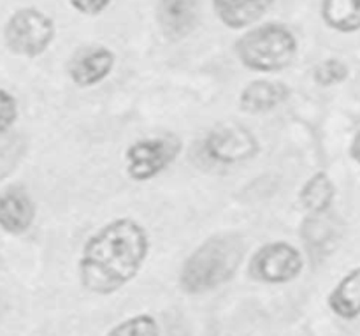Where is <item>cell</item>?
<instances>
[{"label":"cell","instance_id":"obj_1","mask_svg":"<svg viewBox=\"0 0 360 336\" xmlns=\"http://www.w3.org/2000/svg\"><path fill=\"white\" fill-rule=\"evenodd\" d=\"M150 252L144 225L122 217L102 225L84 242L77 277L84 291L111 296L136 278Z\"/></svg>","mask_w":360,"mask_h":336},{"label":"cell","instance_id":"obj_2","mask_svg":"<svg viewBox=\"0 0 360 336\" xmlns=\"http://www.w3.org/2000/svg\"><path fill=\"white\" fill-rule=\"evenodd\" d=\"M245 257L241 235L224 232L197 247L179 270V287L186 294H206L232 280Z\"/></svg>","mask_w":360,"mask_h":336},{"label":"cell","instance_id":"obj_3","mask_svg":"<svg viewBox=\"0 0 360 336\" xmlns=\"http://www.w3.org/2000/svg\"><path fill=\"white\" fill-rule=\"evenodd\" d=\"M234 51L246 69L255 73H278L294 62L299 41L290 27L269 21L243 34L236 41Z\"/></svg>","mask_w":360,"mask_h":336},{"label":"cell","instance_id":"obj_4","mask_svg":"<svg viewBox=\"0 0 360 336\" xmlns=\"http://www.w3.org/2000/svg\"><path fill=\"white\" fill-rule=\"evenodd\" d=\"M55 35V20L37 7H20L4 25V42L7 49L25 58H37L48 51Z\"/></svg>","mask_w":360,"mask_h":336},{"label":"cell","instance_id":"obj_5","mask_svg":"<svg viewBox=\"0 0 360 336\" xmlns=\"http://www.w3.org/2000/svg\"><path fill=\"white\" fill-rule=\"evenodd\" d=\"M181 151L176 136H158L137 139L125 150L127 175L134 182H148L164 173Z\"/></svg>","mask_w":360,"mask_h":336},{"label":"cell","instance_id":"obj_6","mask_svg":"<svg viewBox=\"0 0 360 336\" xmlns=\"http://www.w3.org/2000/svg\"><path fill=\"white\" fill-rule=\"evenodd\" d=\"M304 270V257L292 243L273 242L260 247L250 259L248 275L255 282L281 285L295 280Z\"/></svg>","mask_w":360,"mask_h":336},{"label":"cell","instance_id":"obj_7","mask_svg":"<svg viewBox=\"0 0 360 336\" xmlns=\"http://www.w3.org/2000/svg\"><path fill=\"white\" fill-rule=\"evenodd\" d=\"M204 151L218 164H239L253 158L259 151L255 134L239 123L218 125L204 139Z\"/></svg>","mask_w":360,"mask_h":336},{"label":"cell","instance_id":"obj_8","mask_svg":"<svg viewBox=\"0 0 360 336\" xmlns=\"http://www.w3.org/2000/svg\"><path fill=\"white\" fill-rule=\"evenodd\" d=\"M202 0H157V23L162 35L171 42L188 37L197 28Z\"/></svg>","mask_w":360,"mask_h":336},{"label":"cell","instance_id":"obj_9","mask_svg":"<svg viewBox=\"0 0 360 336\" xmlns=\"http://www.w3.org/2000/svg\"><path fill=\"white\" fill-rule=\"evenodd\" d=\"M116 55L105 46H90L77 53L69 63V77L76 87L90 88L102 83L115 67Z\"/></svg>","mask_w":360,"mask_h":336},{"label":"cell","instance_id":"obj_10","mask_svg":"<svg viewBox=\"0 0 360 336\" xmlns=\"http://www.w3.org/2000/svg\"><path fill=\"white\" fill-rule=\"evenodd\" d=\"M35 220V204L21 187H9L0 194V229L7 235H23Z\"/></svg>","mask_w":360,"mask_h":336},{"label":"cell","instance_id":"obj_11","mask_svg":"<svg viewBox=\"0 0 360 336\" xmlns=\"http://www.w3.org/2000/svg\"><path fill=\"white\" fill-rule=\"evenodd\" d=\"M274 0H211L214 16L231 30H243L262 20Z\"/></svg>","mask_w":360,"mask_h":336},{"label":"cell","instance_id":"obj_12","mask_svg":"<svg viewBox=\"0 0 360 336\" xmlns=\"http://www.w3.org/2000/svg\"><path fill=\"white\" fill-rule=\"evenodd\" d=\"M290 95V88L283 81L255 80L246 85L239 94V109L250 115L273 111Z\"/></svg>","mask_w":360,"mask_h":336},{"label":"cell","instance_id":"obj_13","mask_svg":"<svg viewBox=\"0 0 360 336\" xmlns=\"http://www.w3.org/2000/svg\"><path fill=\"white\" fill-rule=\"evenodd\" d=\"M330 312L343 321L360 317V266L348 271L327 298Z\"/></svg>","mask_w":360,"mask_h":336},{"label":"cell","instance_id":"obj_14","mask_svg":"<svg viewBox=\"0 0 360 336\" xmlns=\"http://www.w3.org/2000/svg\"><path fill=\"white\" fill-rule=\"evenodd\" d=\"M320 16L330 30L354 34L360 30V0H322Z\"/></svg>","mask_w":360,"mask_h":336},{"label":"cell","instance_id":"obj_15","mask_svg":"<svg viewBox=\"0 0 360 336\" xmlns=\"http://www.w3.org/2000/svg\"><path fill=\"white\" fill-rule=\"evenodd\" d=\"M336 225L327 213L309 215L302 225V242L311 257H322L330 252L336 239Z\"/></svg>","mask_w":360,"mask_h":336},{"label":"cell","instance_id":"obj_16","mask_svg":"<svg viewBox=\"0 0 360 336\" xmlns=\"http://www.w3.org/2000/svg\"><path fill=\"white\" fill-rule=\"evenodd\" d=\"M336 197V185L327 173L319 171L309 176L299 192V201L309 215H322L330 210Z\"/></svg>","mask_w":360,"mask_h":336},{"label":"cell","instance_id":"obj_17","mask_svg":"<svg viewBox=\"0 0 360 336\" xmlns=\"http://www.w3.org/2000/svg\"><path fill=\"white\" fill-rule=\"evenodd\" d=\"M105 336H160V326L150 313H139L116 324Z\"/></svg>","mask_w":360,"mask_h":336},{"label":"cell","instance_id":"obj_18","mask_svg":"<svg viewBox=\"0 0 360 336\" xmlns=\"http://www.w3.org/2000/svg\"><path fill=\"white\" fill-rule=\"evenodd\" d=\"M348 76H350V67L340 58H327L313 69V80L320 87H334L347 81Z\"/></svg>","mask_w":360,"mask_h":336},{"label":"cell","instance_id":"obj_19","mask_svg":"<svg viewBox=\"0 0 360 336\" xmlns=\"http://www.w3.org/2000/svg\"><path fill=\"white\" fill-rule=\"evenodd\" d=\"M25 154L21 137L11 134H0V178L14 171Z\"/></svg>","mask_w":360,"mask_h":336},{"label":"cell","instance_id":"obj_20","mask_svg":"<svg viewBox=\"0 0 360 336\" xmlns=\"http://www.w3.org/2000/svg\"><path fill=\"white\" fill-rule=\"evenodd\" d=\"M18 118V102L13 94L0 88V134L9 132Z\"/></svg>","mask_w":360,"mask_h":336},{"label":"cell","instance_id":"obj_21","mask_svg":"<svg viewBox=\"0 0 360 336\" xmlns=\"http://www.w3.org/2000/svg\"><path fill=\"white\" fill-rule=\"evenodd\" d=\"M74 11H77L83 16H98L104 13L112 0H69Z\"/></svg>","mask_w":360,"mask_h":336},{"label":"cell","instance_id":"obj_22","mask_svg":"<svg viewBox=\"0 0 360 336\" xmlns=\"http://www.w3.org/2000/svg\"><path fill=\"white\" fill-rule=\"evenodd\" d=\"M348 154H350L352 161H354L355 164L360 166V130L355 134L354 139H352L350 148H348Z\"/></svg>","mask_w":360,"mask_h":336}]
</instances>
